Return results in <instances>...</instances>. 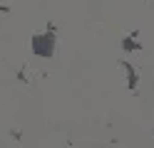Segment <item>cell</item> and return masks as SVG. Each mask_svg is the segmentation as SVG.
Segmentation results:
<instances>
[{"instance_id": "2", "label": "cell", "mask_w": 154, "mask_h": 148, "mask_svg": "<svg viewBox=\"0 0 154 148\" xmlns=\"http://www.w3.org/2000/svg\"><path fill=\"white\" fill-rule=\"evenodd\" d=\"M122 69L127 72V86L132 89V91H137V86H139V74H137V69H134L127 59L122 62Z\"/></svg>"}, {"instance_id": "1", "label": "cell", "mask_w": 154, "mask_h": 148, "mask_svg": "<svg viewBox=\"0 0 154 148\" xmlns=\"http://www.w3.org/2000/svg\"><path fill=\"white\" fill-rule=\"evenodd\" d=\"M55 35H57V27L52 22L47 25V30L42 35H32V42H30L32 54L40 57V59H50L55 54Z\"/></svg>"}, {"instance_id": "4", "label": "cell", "mask_w": 154, "mask_h": 148, "mask_svg": "<svg viewBox=\"0 0 154 148\" xmlns=\"http://www.w3.org/2000/svg\"><path fill=\"white\" fill-rule=\"evenodd\" d=\"M17 79H20V82H23V84L27 82V79H25V69H20V72H17Z\"/></svg>"}, {"instance_id": "3", "label": "cell", "mask_w": 154, "mask_h": 148, "mask_svg": "<svg viewBox=\"0 0 154 148\" xmlns=\"http://www.w3.org/2000/svg\"><path fill=\"white\" fill-rule=\"evenodd\" d=\"M134 37H137V32H134V35H127V37H122V49H124V52H137V49H142V45H139Z\"/></svg>"}]
</instances>
